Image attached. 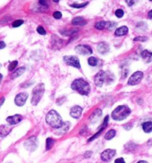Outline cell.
Wrapping results in <instances>:
<instances>
[{
	"label": "cell",
	"mask_w": 152,
	"mask_h": 163,
	"mask_svg": "<svg viewBox=\"0 0 152 163\" xmlns=\"http://www.w3.org/2000/svg\"><path fill=\"white\" fill-rule=\"evenodd\" d=\"M46 121L49 125L55 129H60L63 126L62 118L55 110H50L46 117Z\"/></svg>",
	"instance_id": "obj_1"
},
{
	"label": "cell",
	"mask_w": 152,
	"mask_h": 163,
	"mask_svg": "<svg viewBox=\"0 0 152 163\" xmlns=\"http://www.w3.org/2000/svg\"><path fill=\"white\" fill-rule=\"evenodd\" d=\"M72 88L82 95H88L90 92V86L86 81L83 79H77L72 83Z\"/></svg>",
	"instance_id": "obj_2"
},
{
	"label": "cell",
	"mask_w": 152,
	"mask_h": 163,
	"mask_svg": "<svg viewBox=\"0 0 152 163\" xmlns=\"http://www.w3.org/2000/svg\"><path fill=\"white\" fill-rule=\"evenodd\" d=\"M131 112V109L128 106H119L113 111L111 116L115 121H123L129 116Z\"/></svg>",
	"instance_id": "obj_3"
},
{
	"label": "cell",
	"mask_w": 152,
	"mask_h": 163,
	"mask_svg": "<svg viewBox=\"0 0 152 163\" xmlns=\"http://www.w3.org/2000/svg\"><path fill=\"white\" fill-rule=\"evenodd\" d=\"M45 91V87L43 83H39L36 85L32 91V98L31 104L33 106H37L43 97Z\"/></svg>",
	"instance_id": "obj_4"
},
{
	"label": "cell",
	"mask_w": 152,
	"mask_h": 163,
	"mask_svg": "<svg viewBox=\"0 0 152 163\" xmlns=\"http://www.w3.org/2000/svg\"><path fill=\"white\" fill-rule=\"evenodd\" d=\"M113 81L111 78L109 77V75L107 74V73L103 70H101L98 72L95 76H94V81H95V84L98 87H101L103 84L106 83L107 81Z\"/></svg>",
	"instance_id": "obj_5"
},
{
	"label": "cell",
	"mask_w": 152,
	"mask_h": 163,
	"mask_svg": "<svg viewBox=\"0 0 152 163\" xmlns=\"http://www.w3.org/2000/svg\"><path fill=\"white\" fill-rule=\"evenodd\" d=\"M63 61L67 65L72 66V67H74L77 69L80 68V61H79L77 57L73 56V55H66V56L63 57Z\"/></svg>",
	"instance_id": "obj_6"
},
{
	"label": "cell",
	"mask_w": 152,
	"mask_h": 163,
	"mask_svg": "<svg viewBox=\"0 0 152 163\" xmlns=\"http://www.w3.org/2000/svg\"><path fill=\"white\" fill-rule=\"evenodd\" d=\"M143 77V73L141 71H137L133 73L128 80V84L130 85H136L141 82Z\"/></svg>",
	"instance_id": "obj_7"
},
{
	"label": "cell",
	"mask_w": 152,
	"mask_h": 163,
	"mask_svg": "<svg viewBox=\"0 0 152 163\" xmlns=\"http://www.w3.org/2000/svg\"><path fill=\"white\" fill-rule=\"evenodd\" d=\"M75 51L78 54L83 55H89L92 53V48L86 44L77 45L75 47Z\"/></svg>",
	"instance_id": "obj_8"
},
{
	"label": "cell",
	"mask_w": 152,
	"mask_h": 163,
	"mask_svg": "<svg viewBox=\"0 0 152 163\" xmlns=\"http://www.w3.org/2000/svg\"><path fill=\"white\" fill-rule=\"evenodd\" d=\"M25 147L28 150L34 151L37 147V138L32 136L27 139L25 142Z\"/></svg>",
	"instance_id": "obj_9"
},
{
	"label": "cell",
	"mask_w": 152,
	"mask_h": 163,
	"mask_svg": "<svg viewBox=\"0 0 152 163\" xmlns=\"http://www.w3.org/2000/svg\"><path fill=\"white\" fill-rule=\"evenodd\" d=\"M28 98V94L26 92L19 93L15 97V104L18 106H22L26 102L27 99Z\"/></svg>",
	"instance_id": "obj_10"
},
{
	"label": "cell",
	"mask_w": 152,
	"mask_h": 163,
	"mask_svg": "<svg viewBox=\"0 0 152 163\" xmlns=\"http://www.w3.org/2000/svg\"><path fill=\"white\" fill-rule=\"evenodd\" d=\"M116 155V150L113 149H107L103 151L101 154V160L104 162H109Z\"/></svg>",
	"instance_id": "obj_11"
},
{
	"label": "cell",
	"mask_w": 152,
	"mask_h": 163,
	"mask_svg": "<svg viewBox=\"0 0 152 163\" xmlns=\"http://www.w3.org/2000/svg\"><path fill=\"white\" fill-rule=\"evenodd\" d=\"M82 108L79 106H75L70 110V115L73 118H75V119H78L80 116H81L82 114Z\"/></svg>",
	"instance_id": "obj_12"
},
{
	"label": "cell",
	"mask_w": 152,
	"mask_h": 163,
	"mask_svg": "<svg viewBox=\"0 0 152 163\" xmlns=\"http://www.w3.org/2000/svg\"><path fill=\"white\" fill-rule=\"evenodd\" d=\"M22 120V117L20 115H14L12 116H9L6 118V121L10 125H15L20 122Z\"/></svg>",
	"instance_id": "obj_13"
},
{
	"label": "cell",
	"mask_w": 152,
	"mask_h": 163,
	"mask_svg": "<svg viewBox=\"0 0 152 163\" xmlns=\"http://www.w3.org/2000/svg\"><path fill=\"white\" fill-rule=\"evenodd\" d=\"M97 49H98V52H100L101 54H105L109 52L110 47H109V45L107 43H105V42H101L98 45V46H97Z\"/></svg>",
	"instance_id": "obj_14"
},
{
	"label": "cell",
	"mask_w": 152,
	"mask_h": 163,
	"mask_svg": "<svg viewBox=\"0 0 152 163\" xmlns=\"http://www.w3.org/2000/svg\"><path fill=\"white\" fill-rule=\"evenodd\" d=\"M11 131V127L9 125L0 126V137H5Z\"/></svg>",
	"instance_id": "obj_15"
},
{
	"label": "cell",
	"mask_w": 152,
	"mask_h": 163,
	"mask_svg": "<svg viewBox=\"0 0 152 163\" xmlns=\"http://www.w3.org/2000/svg\"><path fill=\"white\" fill-rule=\"evenodd\" d=\"M72 24L75 26H83V25H86V21L81 16H77L72 19Z\"/></svg>",
	"instance_id": "obj_16"
},
{
	"label": "cell",
	"mask_w": 152,
	"mask_h": 163,
	"mask_svg": "<svg viewBox=\"0 0 152 163\" xmlns=\"http://www.w3.org/2000/svg\"><path fill=\"white\" fill-rule=\"evenodd\" d=\"M142 59L146 63H150L152 61V52L148 50H144L141 54Z\"/></svg>",
	"instance_id": "obj_17"
},
{
	"label": "cell",
	"mask_w": 152,
	"mask_h": 163,
	"mask_svg": "<svg viewBox=\"0 0 152 163\" xmlns=\"http://www.w3.org/2000/svg\"><path fill=\"white\" fill-rule=\"evenodd\" d=\"M101 114H102V112H101V109H96V110L91 115L89 120H90L92 123H95V121H97L100 118H101Z\"/></svg>",
	"instance_id": "obj_18"
},
{
	"label": "cell",
	"mask_w": 152,
	"mask_h": 163,
	"mask_svg": "<svg viewBox=\"0 0 152 163\" xmlns=\"http://www.w3.org/2000/svg\"><path fill=\"white\" fill-rule=\"evenodd\" d=\"M128 28L125 25L123 26H121L119 28H118L115 31V35L116 36H123L125 35L126 34H128Z\"/></svg>",
	"instance_id": "obj_19"
},
{
	"label": "cell",
	"mask_w": 152,
	"mask_h": 163,
	"mask_svg": "<svg viewBox=\"0 0 152 163\" xmlns=\"http://www.w3.org/2000/svg\"><path fill=\"white\" fill-rule=\"evenodd\" d=\"M25 71V67H19V68H18L17 70H15V71L12 73L11 76H10V79H16V78L19 77V76H20L21 75L23 74Z\"/></svg>",
	"instance_id": "obj_20"
},
{
	"label": "cell",
	"mask_w": 152,
	"mask_h": 163,
	"mask_svg": "<svg viewBox=\"0 0 152 163\" xmlns=\"http://www.w3.org/2000/svg\"><path fill=\"white\" fill-rule=\"evenodd\" d=\"M142 130L145 132L149 133L152 132V122L151 121H147L142 124Z\"/></svg>",
	"instance_id": "obj_21"
},
{
	"label": "cell",
	"mask_w": 152,
	"mask_h": 163,
	"mask_svg": "<svg viewBox=\"0 0 152 163\" xmlns=\"http://www.w3.org/2000/svg\"><path fill=\"white\" fill-rule=\"evenodd\" d=\"M107 21H99V22H96L95 25V28L96 29L98 30H102L104 28H107Z\"/></svg>",
	"instance_id": "obj_22"
},
{
	"label": "cell",
	"mask_w": 152,
	"mask_h": 163,
	"mask_svg": "<svg viewBox=\"0 0 152 163\" xmlns=\"http://www.w3.org/2000/svg\"><path fill=\"white\" fill-rule=\"evenodd\" d=\"M116 134V130H109L108 132H107V133H106L105 135H104V138H105L106 140H110V139H112L113 138H114Z\"/></svg>",
	"instance_id": "obj_23"
},
{
	"label": "cell",
	"mask_w": 152,
	"mask_h": 163,
	"mask_svg": "<svg viewBox=\"0 0 152 163\" xmlns=\"http://www.w3.org/2000/svg\"><path fill=\"white\" fill-rule=\"evenodd\" d=\"M54 144H55V140H53L52 138H48L46 141V150H49L50 149H52V147L54 146Z\"/></svg>",
	"instance_id": "obj_24"
},
{
	"label": "cell",
	"mask_w": 152,
	"mask_h": 163,
	"mask_svg": "<svg viewBox=\"0 0 152 163\" xmlns=\"http://www.w3.org/2000/svg\"><path fill=\"white\" fill-rule=\"evenodd\" d=\"M88 64L90 66H92V67H95L98 64V60L95 57H89L88 58Z\"/></svg>",
	"instance_id": "obj_25"
},
{
	"label": "cell",
	"mask_w": 152,
	"mask_h": 163,
	"mask_svg": "<svg viewBox=\"0 0 152 163\" xmlns=\"http://www.w3.org/2000/svg\"><path fill=\"white\" fill-rule=\"evenodd\" d=\"M18 64V61H13L12 62H10L8 65V70L9 71H13L15 68L16 67Z\"/></svg>",
	"instance_id": "obj_26"
},
{
	"label": "cell",
	"mask_w": 152,
	"mask_h": 163,
	"mask_svg": "<svg viewBox=\"0 0 152 163\" xmlns=\"http://www.w3.org/2000/svg\"><path fill=\"white\" fill-rule=\"evenodd\" d=\"M88 4V1H86L84 3H80V4H70V6L72 7H75V8H81V7H85L86 4Z\"/></svg>",
	"instance_id": "obj_27"
},
{
	"label": "cell",
	"mask_w": 152,
	"mask_h": 163,
	"mask_svg": "<svg viewBox=\"0 0 152 163\" xmlns=\"http://www.w3.org/2000/svg\"><path fill=\"white\" fill-rule=\"evenodd\" d=\"M117 25V23L114 22H107V28L108 30H113V28H116V26Z\"/></svg>",
	"instance_id": "obj_28"
},
{
	"label": "cell",
	"mask_w": 152,
	"mask_h": 163,
	"mask_svg": "<svg viewBox=\"0 0 152 163\" xmlns=\"http://www.w3.org/2000/svg\"><path fill=\"white\" fill-rule=\"evenodd\" d=\"M23 22H24V21L22 20V19H17V20H15L14 22H13L12 25H13V27L16 28V27L20 26V25H22V24L23 23Z\"/></svg>",
	"instance_id": "obj_29"
},
{
	"label": "cell",
	"mask_w": 152,
	"mask_h": 163,
	"mask_svg": "<svg viewBox=\"0 0 152 163\" xmlns=\"http://www.w3.org/2000/svg\"><path fill=\"white\" fill-rule=\"evenodd\" d=\"M115 14H116V16H117V17L119 18L122 17V16H124L123 10H122V9H118V10H116V12H115Z\"/></svg>",
	"instance_id": "obj_30"
},
{
	"label": "cell",
	"mask_w": 152,
	"mask_h": 163,
	"mask_svg": "<svg viewBox=\"0 0 152 163\" xmlns=\"http://www.w3.org/2000/svg\"><path fill=\"white\" fill-rule=\"evenodd\" d=\"M37 32L39 33V34H43V35H44V34H46V30H45L44 28H43V26H41V25H39V26L37 27Z\"/></svg>",
	"instance_id": "obj_31"
},
{
	"label": "cell",
	"mask_w": 152,
	"mask_h": 163,
	"mask_svg": "<svg viewBox=\"0 0 152 163\" xmlns=\"http://www.w3.org/2000/svg\"><path fill=\"white\" fill-rule=\"evenodd\" d=\"M148 40L147 37L145 36H139V37H137L134 39V41H146Z\"/></svg>",
	"instance_id": "obj_32"
},
{
	"label": "cell",
	"mask_w": 152,
	"mask_h": 163,
	"mask_svg": "<svg viewBox=\"0 0 152 163\" xmlns=\"http://www.w3.org/2000/svg\"><path fill=\"white\" fill-rule=\"evenodd\" d=\"M53 16L57 19H61V18L62 17V13H61V12H60V11H55V12H54Z\"/></svg>",
	"instance_id": "obj_33"
},
{
	"label": "cell",
	"mask_w": 152,
	"mask_h": 163,
	"mask_svg": "<svg viewBox=\"0 0 152 163\" xmlns=\"http://www.w3.org/2000/svg\"><path fill=\"white\" fill-rule=\"evenodd\" d=\"M115 163H125V161L123 158L120 157V158H118L115 160Z\"/></svg>",
	"instance_id": "obj_34"
},
{
	"label": "cell",
	"mask_w": 152,
	"mask_h": 163,
	"mask_svg": "<svg viewBox=\"0 0 152 163\" xmlns=\"http://www.w3.org/2000/svg\"><path fill=\"white\" fill-rule=\"evenodd\" d=\"M5 46L6 44L4 41H0V49H4Z\"/></svg>",
	"instance_id": "obj_35"
},
{
	"label": "cell",
	"mask_w": 152,
	"mask_h": 163,
	"mask_svg": "<svg viewBox=\"0 0 152 163\" xmlns=\"http://www.w3.org/2000/svg\"><path fill=\"white\" fill-rule=\"evenodd\" d=\"M39 3H40V4H41V5L45 6V7H47V4H46V2L45 1H39Z\"/></svg>",
	"instance_id": "obj_36"
},
{
	"label": "cell",
	"mask_w": 152,
	"mask_h": 163,
	"mask_svg": "<svg viewBox=\"0 0 152 163\" xmlns=\"http://www.w3.org/2000/svg\"><path fill=\"white\" fill-rule=\"evenodd\" d=\"M148 17L149 19H152V10H151L150 11L148 12Z\"/></svg>",
	"instance_id": "obj_37"
},
{
	"label": "cell",
	"mask_w": 152,
	"mask_h": 163,
	"mask_svg": "<svg viewBox=\"0 0 152 163\" xmlns=\"http://www.w3.org/2000/svg\"><path fill=\"white\" fill-rule=\"evenodd\" d=\"M126 2L129 6H131L132 4H134V1H126Z\"/></svg>",
	"instance_id": "obj_38"
},
{
	"label": "cell",
	"mask_w": 152,
	"mask_h": 163,
	"mask_svg": "<svg viewBox=\"0 0 152 163\" xmlns=\"http://www.w3.org/2000/svg\"><path fill=\"white\" fill-rule=\"evenodd\" d=\"M91 154H92V152H91V151H90V152H89V154H88V151H87V152H86V153L84 154V156L85 157H87V156L89 157L91 156Z\"/></svg>",
	"instance_id": "obj_39"
},
{
	"label": "cell",
	"mask_w": 152,
	"mask_h": 163,
	"mask_svg": "<svg viewBox=\"0 0 152 163\" xmlns=\"http://www.w3.org/2000/svg\"><path fill=\"white\" fill-rule=\"evenodd\" d=\"M137 163H148V162L146 161H144V160H142V161H139Z\"/></svg>",
	"instance_id": "obj_40"
},
{
	"label": "cell",
	"mask_w": 152,
	"mask_h": 163,
	"mask_svg": "<svg viewBox=\"0 0 152 163\" xmlns=\"http://www.w3.org/2000/svg\"><path fill=\"white\" fill-rule=\"evenodd\" d=\"M1 79H2V75L0 73V83H1Z\"/></svg>",
	"instance_id": "obj_41"
}]
</instances>
